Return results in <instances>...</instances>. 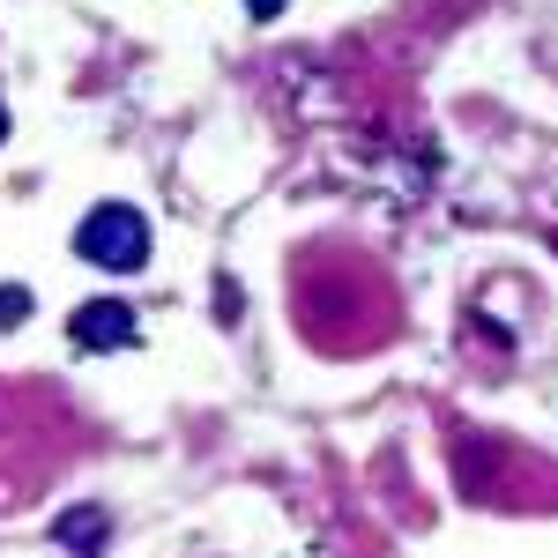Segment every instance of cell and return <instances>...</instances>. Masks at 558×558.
Instances as JSON below:
<instances>
[{
	"label": "cell",
	"instance_id": "cell-1",
	"mask_svg": "<svg viewBox=\"0 0 558 558\" xmlns=\"http://www.w3.org/2000/svg\"><path fill=\"white\" fill-rule=\"evenodd\" d=\"M75 260L105 268V276L149 268V216L134 209V202H97V209L75 223Z\"/></svg>",
	"mask_w": 558,
	"mask_h": 558
},
{
	"label": "cell",
	"instance_id": "cell-2",
	"mask_svg": "<svg viewBox=\"0 0 558 558\" xmlns=\"http://www.w3.org/2000/svg\"><path fill=\"white\" fill-rule=\"evenodd\" d=\"M68 336H75V350H128L134 336H142V320H134V305L120 299H89L75 320H68Z\"/></svg>",
	"mask_w": 558,
	"mask_h": 558
},
{
	"label": "cell",
	"instance_id": "cell-3",
	"mask_svg": "<svg viewBox=\"0 0 558 558\" xmlns=\"http://www.w3.org/2000/svg\"><path fill=\"white\" fill-rule=\"evenodd\" d=\"M52 536H60V544H75V551H97V544H105V514H97V507H75V514H60Z\"/></svg>",
	"mask_w": 558,
	"mask_h": 558
},
{
	"label": "cell",
	"instance_id": "cell-4",
	"mask_svg": "<svg viewBox=\"0 0 558 558\" xmlns=\"http://www.w3.org/2000/svg\"><path fill=\"white\" fill-rule=\"evenodd\" d=\"M23 313H31V291L8 283V291H0V328H23Z\"/></svg>",
	"mask_w": 558,
	"mask_h": 558
},
{
	"label": "cell",
	"instance_id": "cell-5",
	"mask_svg": "<svg viewBox=\"0 0 558 558\" xmlns=\"http://www.w3.org/2000/svg\"><path fill=\"white\" fill-rule=\"evenodd\" d=\"M246 15H254V23H276V15H283V0H246Z\"/></svg>",
	"mask_w": 558,
	"mask_h": 558
},
{
	"label": "cell",
	"instance_id": "cell-6",
	"mask_svg": "<svg viewBox=\"0 0 558 558\" xmlns=\"http://www.w3.org/2000/svg\"><path fill=\"white\" fill-rule=\"evenodd\" d=\"M0 134H8V105H0Z\"/></svg>",
	"mask_w": 558,
	"mask_h": 558
}]
</instances>
